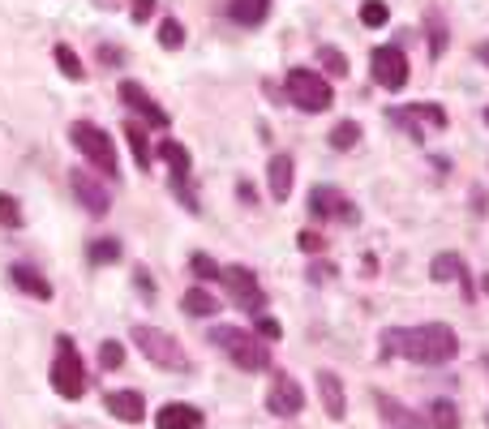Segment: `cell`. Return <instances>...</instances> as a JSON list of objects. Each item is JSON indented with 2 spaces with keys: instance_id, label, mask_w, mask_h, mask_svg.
<instances>
[{
  "instance_id": "d4e9b609",
  "label": "cell",
  "mask_w": 489,
  "mask_h": 429,
  "mask_svg": "<svg viewBox=\"0 0 489 429\" xmlns=\"http://www.w3.org/2000/svg\"><path fill=\"white\" fill-rule=\"evenodd\" d=\"M326 142L335 146V151H352V146L361 142V125H356V120H339V125L326 133Z\"/></svg>"
},
{
  "instance_id": "ee69618b",
  "label": "cell",
  "mask_w": 489,
  "mask_h": 429,
  "mask_svg": "<svg viewBox=\"0 0 489 429\" xmlns=\"http://www.w3.org/2000/svg\"><path fill=\"white\" fill-rule=\"evenodd\" d=\"M481 288H485V297H489V275H481Z\"/></svg>"
},
{
  "instance_id": "7c38bea8",
  "label": "cell",
  "mask_w": 489,
  "mask_h": 429,
  "mask_svg": "<svg viewBox=\"0 0 489 429\" xmlns=\"http://www.w3.org/2000/svg\"><path fill=\"white\" fill-rule=\"evenodd\" d=\"M121 103H125L129 112H138L142 120H151V125H159V129H168V120H172V116L146 95V86L142 82H121Z\"/></svg>"
},
{
  "instance_id": "d590c367",
  "label": "cell",
  "mask_w": 489,
  "mask_h": 429,
  "mask_svg": "<svg viewBox=\"0 0 489 429\" xmlns=\"http://www.w3.org/2000/svg\"><path fill=\"white\" fill-rule=\"evenodd\" d=\"M253 322H258V327H253V335H258V340H280V335H283V327H280V322H275V318H253Z\"/></svg>"
},
{
  "instance_id": "484cf974",
  "label": "cell",
  "mask_w": 489,
  "mask_h": 429,
  "mask_svg": "<svg viewBox=\"0 0 489 429\" xmlns=\"http://www.w3.org/2000/svg\"><path fill=\"white\" fill-rule=\"evenodd\" d=\"M86 257H90V267H108V262H116V257H121V241H112V236L90 241V245H86Z\"/></svg>"
},
{
  "instance_id": "9c48e42d",
  "label": "cell",
  "mask_w": 489,
  "mask_h": 429,
  "mask_svg": "<svg viewBox=\"0 0 489 429\" xmlns=\"http://www.w3.org/2000/svg\"><path fill=\"white\" fill-rule=\"evenodd\" d=\"M369 69H374V82L382 90H404L408 86V57L395 47V43H382L369 57Z\"/></svg>"
},
{
  "instance_id": "cb8c5ba5",
  "label": "cell",
  "mask_w": 489,
  "mask_h": 429,
  "mask_svg": "<svg viewBox=\"0 0 489 429\" xmlns=\"http://www.w3.org/2000/svg\"><path fill=\"white\" fill-rule=\"evenodd\" d=\"M425 421H430V429H460V408H455V400H433Z\"/></svg>"
},
{
  "instance_id": "b9f144b4",
  "label": "cell",
  "mask_w": 489,
  "mask_h": 429,
  "mask_svg": "<svg viewBox=\"0 0 489 429\" xmlns=\"http://www.w3.org/2000/svg\"><path fill=\"white\" fill-rule=\"evenodd\" d=\"M476 60H481V65L489 69V39H485V43H476Z\"/></svg>"
},
{
  "instance_id": "5b68a950",
  "label": "cell",
  "mask_w": 489,
  "mask_h": 429,
  "mask_svg": "<svg viewBox=\"0 0 489 429\" xmlns=\"http://www.w3.org/2000/svg\"><path fill=\"white\" fill-rule=\"evenodd\" d=\"M73 146L82 151V159L90 163V172H103V176H116V142L90 120H73L69 129Z\"/></svg>"
},
{
  "instance_id": "e0dca14e",
  "label": "cell",
  "mask_w": 489,
  "mask_h": 429,
  "mask_svg": "<svg viewBox=\"0 0 489 429\" xmlns=\"http://www.w3.org/2000/svg\"><path fill=\"white\" fill-rule=\"evenodd\" d=\"M292 155H271V163H266V185H271V198L283 202L288 194H292Z\"/></svg>"
},
{
  "instance_id": "60d3db41",
  "label": "cell",
  "mask_w": 489,
  "mask_h": 429,
  "mask_svg": "<svg viewBox=\"0 0 489 429\" xmlns=\"http://www.w3.org/2000/svg\"><path fill=\"white\" fill-rule=\"evenodd\" d=\"M133 279H138V288H142V292H146V297H154V288H151V279H146V271H142V267H138V271H133Z\"/></svg>"
},
{
  "instance_id": "4316f807",
  "label": "cell",
  "mask_w": 489,
  "mask_h": 429,
  "mask_svg": "<svg viewBox=\"0 0 489 429\" xmlns=\"http://www.w3.org/2000/svg\"><path fill=\"white\" fill-rule=\"evenodd\" d=\"M57 65H60V73H65L69 82H82V78H86L82 60H78V52H73L69 43H57Z\"/></svg>"
},
{
  "instance_id": "8d00e7d4",
  "label": "cell",
  "mask_w": 489,
  "mask_h": 429,
  "mask_svg": "<svg viewBox=\"0 0 489 429\" xmlns=\"http://www.w3.org/2000/svg\"><path fill=\"white\" fill-rule=\"evenodd\" d=\"M296 245L305 249V254H322V232H314V228H305V232H296Z\"/></svg>"
},
{
  "instance_id": "52a82bcc",
  "label": "cell",
  "mask_w": 489,
  "mask_h": 429,
  "mask_svg": "<svg viewBox=\"0 0 489 429\" xmlns=\"http://www.w3.org/2000/svg\"><path fill=\"white\" fill-rule=\"evenodd\" d=\"M224 284H228V297H232V305H237V309H245V314H253V318H262L266 297H262L258 275H253L250 267H224Z\"/></svg>"
},
{
  "instance_id": "e575fe53",
  "label": "cell",
  "mask_w": 489,
  "mask_h": 429,
  "mask_svg": "<svg viewBox=\"0 0 489 429\" xmlns=\"http://www.w3.org/2000/svg\"><path fill=\"white\" fill-rule=\"evenodd\" d=\"M442 52H447V26H442V17L430 14V57L438 60Z\"/></svg>"
},
{
  "instance_id": "30bf717a",
  "label": "cell",
  "mask_w": 489,
  "mask_h": 429,
  "mask_svg": "<svg viewBox=\"0 0 489 429\" xmlns=\"http://www.w3.org/2000/svg\"><path fill=\"white\" fill-rule=\"evenodd\" d=\"M69 185H73V198L82 202V206L95 214V219H103V214L112 211V194H108V185H103V181H99L90 168H78V172H73Z\"/></svg>"
},
{
  "instance_id": "7bdbcfd3",
  "label": "cell",
  "mask_w": 489,
  "mask_h": 429,
  "mask_svg": "<svg viewBox=\"0 0 489 429\" xmlns=\"http://www.w3.org/2000/svg\"><path fill=\"white\" fill-rule=\"evenodd\" d=\"M99 9H121V5H125V0H95Z\"/></svg>"
},
{
  "instance_id": "83f0119b",
  "label": "cell",
  "mask_w": 489,
  "mask_h": 429,
  "mask_svg": "<svg viewBox=\"0 0 489 429\" xmlns=\"http://www.w3.org/2000/svg\"><path fill=\"white\" fill-rule=\"evenodd\" d=\"M318 65L322 69H331V78H348V57H344L339 47H331V43H322L318 47Z\"/></svg>"
},
{
  "instance_id": "d6a6232c",
  "label": "cell",
  "mask_w": 489,
  "mask_h": 429,
  "mask_svg": "<svg viewBox=\"0 0 489 429\" xmlns=\"http://www.w3.org/2000/svg\"><path fill=\"white\" fill-rule=\"evenodd\" d=\"M159 43H164L168 52H176V47L185 43V26L176 22V17H164V22H159Z\"/></svg>"
},
{
  "instance_id": "4fadbf2b",
  "label": "cell",
  "mask_w": 489,
  "mask_h": 429,
  "mask_svg": "<svg viewBox=\"0 0 489 429\" xmlns=\"http://www.w3.org/2000/svg\"><path fill=\"white\" fill-rule=\"evenodd\" d=\"M374 403H377V416H382L391 429H430L425 416H417L408 403H399L395 395H387V391H374Z\"/></svg>"
},
{
  "instance_id": "d6986e66",
  "label": "cell",
  "mask_w": 489,
  "mask_h": 429,
  "mask_svg": "<svg viewBox=\"0 0 489 429\" xmlns=\"http://www.w3.org/2000/svg\"><path fill=\"white\" fill-rule=\"evenodd\" d=\"M271 14V0H228V17L237 26H262Z\"/></svg>"
},
{
  "instance_id": "ba28073f",
  "label": "cell",
  "mask_w": 489,
  "mask_h": 429,
  "mask_svg": "<svg viewBox=\"0 0 489 429\" xmlns=\"http://www.w3.org/2000/svg\"><path fill=\"white\" fill-rule=\"evenodd\" d=\"M309 214H314V219H339V224H361V211H356L348 194H339L335 185L309 189Z\"/></svg>"
},
{
  "instance_id": "4dcf8cb0",
  "label": "cell",
  "mask_w": 489,
  "mask_h": 429,
  "mask_svg": "<svg viewBox=\"0 0 489 429\" xmlns=\"http://www.w3.org/2000/svg\"><path fill=\"white\" fill-rule=\"evenodd\" d=\"M99 365H103V370H121V365H125V343H116V340L99 343Z\"/></svg>"
},
{
  "instance_id": "3957f363",
  "label": "cell",
  "mask_w": 489,
  "mask_h": 429,
  "mask_svg": "<svg viewBox=\"0 0 489 429\" xmlns=\"http://www.w3.org/2000/svg\"><path fill=\"white\" fill-rule=\"evenodd\" d=\"M48 378H52V391L60 400H82L86 395V365L69 335H57V357H52V373Z\"/></svg>"
},
{
  "instance_id": "44dd1931",
  "label": "cell",
  "mask_w": 489,
  "mask_h": 429,
  "mask_svg": "<svg viewBox=\"0 0 489 429\" xmlns=\"http://www.w3.org/2000/svg\"><path fill=\"white\" fill-rule=\"evenodd\" d=\"M181 309H185L189 318H210L215 309H219V300H215V297L207 292V288L197 284V288H189V292L181 297Z\"/></svg>"
},
{
  "instance_id": "277c9868",
  "label": "cell",
  "mask_w": 489,
  "mask_h": 429,
  "mask_svg": "<svg viewBox=\"0 0 489 429\" xmlns=\"http://www.w3.org/2000/svg\"><path fill=\"white\" fill-rule=\"evenodd\" d=\"M129 340L138 343V352L151 361V365H159V370H172V373H185V370H189V357H185V348L172 340L168 330L146 327V322H142V327H133V335H129Z\"/></svg>"
},
{
  "instance_id": "836d02e7",
  "label": "cell",
  "mask_w": 489,
  "mask_h": 429,
  "mask_svg": "<svg viewBox=\"0 0 489 429\" xmlns=\"http://www.w3.org/2000/svg\"><path fill=\"white\" fill-rule=\"evenodd\" d=\"M387 17H391V9H387V0H365L361 5V22L365 26H387Z\"/></svg>"
},
{
  "instance_id": "1f68e13d",
  "label": "cell",
  "mask_w": 489,
  "mask_h": 429,
  "mask_svg": "<svg viewBox=\"0 0 489 429\" xmlns=\"http://www.w3.org/2000/svg\"><path fill=\"white\" fill-rule=\"evenodd\" d=\"M0 228H22V202L14 194H0Z\"/></svg>"
},
{
  "instance_id": "f546056e",
  "label": "cell",
  "mask_w": 489,
  "mask_h": 429,
  "mask_svg": "<svg viewBox=\"0 0 489 429\" xmlns=\"http://www.w3.org/2000/svg\"><path fill=\"white\" fill-rule=\"evenodd\" d=\"M404 112L412 116V120H430L433 129H442V125H447V112H442L438 103H408Z\"/></svg>"
},
{
  "instance_id": "f1b7e54d",
  "label": "cell",
  "mask_w": 489,
  "mask_h": 429,
  "mask_svg": "<svg viewBox=\"0 0 489 429\" xmlns=\"http://www.w3.org/2000/svg\"><path fill=\"white\" fill-rule=\"evenodd\" d=\"M189 271H194L202 284H210V279H224V267H219L210 254H194V257H189Z\"/></svg>"
},
{
  "instance_id": "5bb4252c",
  "label": "cell",
  "mask_w": 489,
  "mask_h": 429,
  "mask_svg": "<svg viewBox=\"0 0 489 429\" xmlns=\"http://www.w3.org/2000/svg\"><path fill=\"white\" fill-rule=\"evenodd\" d=\"M103 408H108L116 421H125V425L146 421V400H142L138 391H108V395H103Z\"/></svg>"
},
{
  "instance_id": "ab89813d",
  "label": "cell",
  "mask_w": 489,
  "mask_h": 429,
  "mask_svg": "<svg viewBox=\"0 0 489 429\" xmlns=\"http://www.w3.org/2000/svg\"><path fill=\"white\" fill-rule=\"evenodd\" d=\"M99 60H103V65H121V52H116V47H99Z\"/></svg>"
},
{
  "instance_id": "ac0fdd59",
  "label": "cell",
  "mask_w": 489,
  "mask_h": 429,
  "mask_svg": "<svg viewBox=\"0 0 489 429\" xmlns=\"http://www.w3.org/2000/svg\"><path fill=\"white\" fill-rule=\"evenodd\" d=\"M9 279H14V288H17V292H27V297L52 300V284H48L35 267H27V262H14V267H9Z\"/></svg>"
},
{
  "instance_id": "74e56055",
  "label": "cell",
  "mask_w": 489,
  "mask_h": 429,
  "mask_svg": "<svg viewBox=\"0 0 489 429\" xmlns=\"http://www.w3.org/2000/svg\"><path fill=\"white\" fill-rule=\"evenodd\" d=\"M129 14H133V22H138V26H146V22H151V14H154V0H133V9H129Z\"/></svg>"
},
{
  "instance_id": "8fae6325",
  "label": "cell",
  "mask_w": 489,
  "mask_h": 429,
  "mask_svg": "<svg viewBox=\"0 0 489 429\" xmlns=\"http://www.w3.org/2000/svg\"><path fill=\"white\" fill-rule=\"evenodd\" d=\"M301 408H305V391H301V382L296 378H275L271 382V391H266V413H275V416H301Z\"/></svg>"
},
{
  "instance_id": "603a6c76",
  "label": "cell",
  "mask_w": 489,
  "mask_h": 429,
  "mask_svg": "<svg viewBox=\"0 0 489 429\" xmlns=\"http://www.w3.org/2000/svg\"><path fill=\"white\" fill-rule=\"evenodd\" d=\"M463 271H468V267H463V257H460V254H438V257L430 262L433 284H451V279H460Z\"/></svg>"
},
{
  "instance_id": "f35d334b",
  "label": "cell",
  "mask_w": 489,
  "mask_h": 429,
  "mask_svg": "<svg viewBox=\"0 0 489 429\" xmlns=\"http://www.w3.org/2000/svg\"><path fill=\"white\" fill-rule=\"evenodd\" d=\"M309 279H314V284H326V279H335V267H331V262H314V267H309Z\"/></svg>"
},
{
  "instance_id": "f6af8a7d",
  "label": "cell",
  "mask_w": 489,
  "mask_h": 429,
  "mask_svg": "<svg viewBox=\"0 0 489 429\" xmlns=\"http://www.w3.org/2000/svg\"><path fill=\"white\" fill-rule=\"evenodd\" d=\"M485 125H489V108H485Z\"/></svg>"
},
{
  "instance_id": "6da1fadb",
  "label": "cell",
  "mask_w": 489,
  "mask_h": 429,
  "mask_svg": "<svg viewBox=\"0 0 489 429\" xmlns=\"http://www.w3.org/2000/svg\"><path fill=\"white\" fill-rule=\"evenodd\" d=\"M460 352V335L447 322H420V327H387L382 330V361L408 357L417 365H447Z\"/></svg>"
},
{
  "instance_id": "bcb514c9",
  "label": "cell",
  "mask_w": 489,
  "mask_h": 429,
  "mask_svg": "<svg viewBox=\"0 0 489 429\" xmlns=\"http://www.w3.org/2000/svg\"><path fill=\"white\" fill-rule=\"evenodd\" d=\"M485 370H489V357H485Z\"/></svg>"
},
{
  "instance_id": "ffe728a7",
  "label": "cell",
  "mask_w": 489,
  "mask_h": 429,
  "mask_svg": "<svg viewBox=\"0 0 489 429\" xmlns=\"http://www.w3.org/2000/svg\"><path fill=\"white\" fill-rule=\"evenodd\" d=\"M159 159L172 168V185H181L189 181V151L181 142H172V138H159Z\"/></svg>"
},
{
  "instance_id": "8992f818",
  "label": "cell",
  "mask_w": 489,
  "mask_h": 429,
  "mask_svg": "<svg viewBox=\"0 0 489 429\" xmlns=\"http://www.w3.org/2000/svg\"><path fill=\"white\" fill-rule=\"evenodd\" d=\"M288 99L301 108V112H326L335 95H331V82L314 69H292L288 73Z\"/></svg>"
},
{
  "instance_id": "2e32d148",
  "label": "cell",
  "mask_w": 489,
  "mask_h": 429,
  "mask_svg": "<svg viewBox=\"0 0 489 429\" xmlns=\"http://www.w3.org/2000/svg\"><path fill=\"white\" fill-rule=\"evenodd\" d=\"M154 429H202V413H197L194 403L172 400V403H164V408H159Z\"/></svg>"
},
{
  "instance_id": "9a60e30c",
  "label": "cell",
  "mask_w": 489,
  "mask_h": 429,
  "mask_svg": "<svg viewBox=\"0 0 489 429\" xmlns=\"http://www.w3.org/2000/svg\"><path fill=\"white\" fill-rule=\"evenodd\" d=\"M318 400H322V408H326V416H331V421H344V416H348V395H344L339 373L318 370Z\"/></svg>"
},
{
  "instance_id": "7402d4cb",
  "label": "cell",
  "mask_w": 489,
  "mask_h": 429,
  "mask_svg": "<svg viewBox=\"0 0 489 429\" xmlns=\"http://www.w3.org/2000/svg\"><path fill=\"white\" fill-rule=\"evenodd\" d=\"M125 146L133 151L138 168H151V138H146V129L138 120H125Z\"/></svg>"
},
{
  "instance_id": "7a4b0ae2",
  "label": "cell",
  "mask_w": 489,
  "mask_h": 429,
  "mask_svg": "<svg viewBox=\"0 0 489 429\" xmlns=\"http://www.w3.org/2000/svg\"><path fill=\"white\" fill-rule=\"evenodd\" d=\"M210 343H215L219 352H228V357L237 361L245 373H262L266 365H271L266 343L258 340L253 330H245V327H215V330H210Z\"/></svg>"
}]
</instances>
